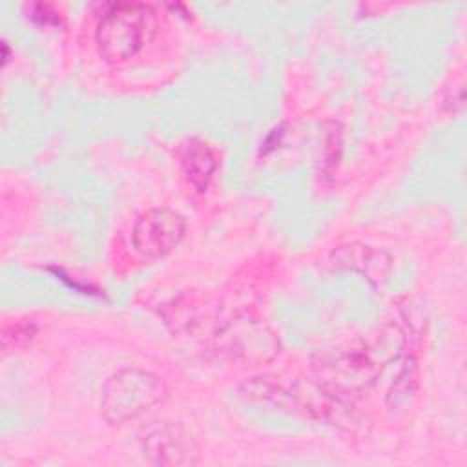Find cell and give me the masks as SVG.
<instances>
[{
  "label": "cell",
  "instance_id": "1",
  "mask_svg": "<svg viewBox=\"0 0 467 467\" xmlns=\"http://www.w3.org/2000/svg\"><path fill=\"white\" fill-rule=\"evenodd\" d=\"M151 9L146 4H108L97 22L95 42L108 62H124L137 55L151 31Z\"/></svg>",
  "mask_w": 467,
  "mask_h": 467
},
{
  "label": "cell",
  "instance_id": "2",
  "mask_svg": "<svg viewBox=\"0 0 467 467\" xmlns=\"http://www.w3.org/2000/svg\"><path fill=\"white\" fill-rule=\"evenodd\" d=\"M166 398L164 381L153 372L122 368L115 372L102 390V414L113 425H124L151 410Z\"/></svg>",
  "mask_w": 467,
  "mask_h": 467
},
{
  "label": "cell",
  "instance_id": "3",
  "mask_svg": "<svg viewBox=\"0 0 467 467\" xmlns=\"http://www.w3.org/2000/svg\"><path fill=\"white\" fill-rule=\"evenodd\" d=\"M186 234L184 217L170 208H151L139 215L131 230V244L137 254L159 259L173 252Z\"/></svg>",
  "mask_w": 467,
  "mask_h": 467
},
{
  "label": "cell",
  "instance_id": "4",
  "mask_svg": "<svg viewBox=\"0 0 467 467\" xmlns=\"http://www.w3.org/2000/svg\"><path fill=\"white\" fill-rule=\"evenodd\" d=\"M140 451L153 465H193L199 460V449L181 423H155L142 431Z\"/></svg>",
  "mask_w": 467,
  "mask_h": 467
},
{
  "label": "cell",
  "instance_id": "5",
  "mask_svg": "<svg viewBox=\"0 0 467 467\" xmlns=\"http://www.w3.org/2000/svg\"><path fill=\"white\" fill-rule=\"evenodd\" d=\"M319 374L325 376L330 387L337 390H354L365 387L374 376V363L358 348L336 350L319 365Z\"/></svg>",
  "mask_w": 467,
  "mask_h": 467
},
{
  "label": "cell",
  "instance_id": "6",
  "mask_svg": "<svg viewBox=\"0 0 467 467\" xmlns=\"http://www.w3.org/2000/svg\"><path fill=\"white\" fill-rule=\"evenodd\" d=\"M332 263L337 268L359 272L370 283H383L392 266V259L387 252L361 243H348L336 248Z\"/></svg>",
  "mask_w": 467,
  "mask_h": 467
},
{
  "label": "cell",
  "instance_id": "7",
  "mask_svg": "<svg viewBox=\"0 0 467 467\" xmlns=\"http://www.w3.org/2000/svg\"><path fill=\"white\" fill-rule=\"evenodd\" d=\"M179 159L188 184L197 192H206L217 170V155L212 146L201 139H190L182 146Z\"/></svg>",
  "mask_w": 467,
  "mask_h": 467
},
{
  "label": "cell",
  "instance_id": "8",
  "mask_svg": "<svg viewBox=\"0 0 467 467\" xmlns=\"http://www.w3.org/2000/svg\"><path fill=\"white\" fill-rule=\"evenodd\" d=\"M36 336V325L33 319H18L2 330V350L15 352L31 345Z\"/></svg>",
  "mask_w": 467,
  "mask_h": 467
},
{
  "label": "cell",
  "instance_id": "9",
  "mask_svg": "<svg viewBox=\"0 0 467 467\" xmlns=\"http://www.w3.org/2000/svg\"><path fill=\"white\" fill-rule=\"evenodd\" d=\"M29 16L42 26H57L60 22V13L51 4H33Z\"/></svg>",
  "mask_w": 467,
  "mask_h": 467
}]
</instances>
